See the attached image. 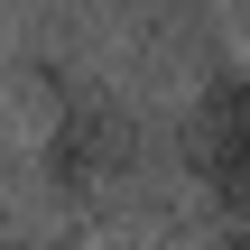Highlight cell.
<instances>
[{
	"label": "cell",
	"mask_w": 250,
	"mask_h": 250,
	"mask_svg": "<svg viewBox=\"0 0 250 250\" xmlns=\"http://www.w3.org/2000/svg\"><path fill=\"white\" fill-rule=\"evenodd\" d=\"M37 93H46V130L28 148V176H37L46 232H93L148 176V111L74 56H37Z\"/></svg>",
	"instance_id": "cell-1"
},
{
	"label": "cell",
	"mask_w": 250,
	"mask_h": 250,
	"mask_svg": "<svg viewBox=\"0 0 250 250\" xmlns=\"http://www.w3.org/2000/svg\"><path fill=\"white\" fill-rule=\"evenodd\" d=\"M176 167L204 186V204H223V223L250 241V102L232 93V74H213L176 111Z\"/></svg>",
	"instance_id": "cell-2"
},
{
	"label": "cell",
	"mask_w": 250,
	"mask_h": 250,
	"mask_svg": "<svg viewBox=\"0 0 250 250\" xmlns=\"http://www.w3.org/2000/svg\"><path fill=\"white\" fill-rule=\"evenodd\" d=\"M0 250H56L46 204H37V176H28V148L9 139V121H0Z\"/></svg>",
	"instance_id": "cell-3"
},
{
	"label": "cell",
	"mask_w": 250,
	"mask_h": 250,
	"mask_svg": "<svg viewBox=\"0 0 250 250\" xmlns=\"http://www.w3.org/2000/svg\"><path fill=\"white\" fill-rule=\"evenodd\" d=\"M232 93H241V102H250V65H241V74H232Z\"/></svg>",
	"instance_id": "cell-4"
}]
</instances>
